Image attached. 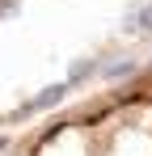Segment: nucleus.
Instances as JSON below:
<instances>
[{"instance_id": "f03ea898", "label": "nucleus", "mask_w": 152, "mask_h": 156, "mask_svg": "<svg viewBox=\"0 0 152 156\" xmlns=\"http://www.w3.org/2000/svg\"><path fill=\"white\" fill-rule=\"evenodd\" d=\"M127 26H131V30H144V34H152V4H144V9H139V13L127 21Z\"/></svg>"}, {"instance_id": "f257e3e1", "label": "nucleus", "mask_w": 152, "mask_h": 156, "mask_svg": "<svg viewBox=\"0 0 152 156\" xmlns=\"http://www.w3.org/2000/svg\"><path fill=\"white\" fill-rule=\"evenodd\" d=\"M59 97H63V84H55V89H42V93L34 97V105H30V110H47V105H55Z\"/></svg>"}]
</instances>
